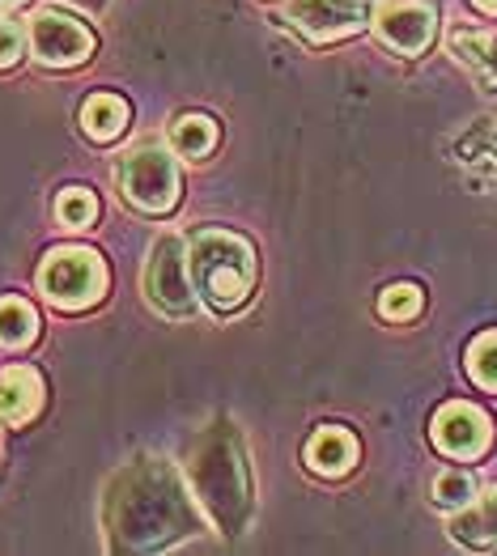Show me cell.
<instances>
[{"label":"cell","instance_id":"obj_23","mask_svg":"<svg viewBox=\"0 0 497 556\" xmlns=\"http://www.w3.org/2000/svg\"><path fill=\"white\" fill-rule=\"evenodd\" d=\"M17 4H26V0H0V9H17Z\"/></svg>","mask_w":497,"mask_h":556},{"label":"cell","instance_id":"obj_9","mask_svg":"<svg viewBox=\"0 0 497 556\" xmlns=\"http://www.w3.org/2000/svg\"><path fill=\"white\" fill-rule=\"evenodd\" d=\"M44 408V378L30 366H9L0 374V425H30Z\"/></svg>","mask_w":497,"mask_h":556},{"label":"cell","instance_id":"obj_21","mask_svg":"<svg viewBox=\"0 0 497 556\" xmlns=\"http://www.w3.org/2000/svg\"><path fill=\"white\" fill-rule=\"evenodd\" d=\"M472 4H476L485 17H497V0H472Z\"/></svg>","mask_w":497,"mask_h":556},{"label":"cell","instance_id":"obj_3","mask_svg":"<svg viewBox=\"0 0 497 556\" xmlns=\"http://www.w3.org/2000/svg\"><path fill=\"white\" fill-rule=\"evenodd\" d=\"M115 179L124 200L140 208V213H171L179 204V162H175V149L166 153L162 144H140L128 149L115 166Z\"/></svg>","mask_w":497,"mask_h":556},{"label":"cell","instance_id":"obj_11","mask_svg":"<svg viewBox=\"0 0 497 556\" xmlns=\"http://www.w3.org/2000/svg\"><path fill=\"white\" fill-rule=\"evenodd\" d=\"M451 535L459 540V544H468V548H485V553H494L497 548V489L476 493L463 510H455Z\"/></svg>","mask_w":497,"mask_h":556},{"label":"cell","instance_id":"obj_2","mask_svg":"<svg viewBox=\"0 0 497 556\" xmlns=\"http://www.w3.org/2000/svg\"><path fill=\"white\" fill-rule=\"evenodd\" d=\"M39 293L55 311H86L107 293V264L90 247H55L39 264Z\"/></svg>","mask_w":497,"mask_h":556},{"label":"cell","instance_id":"obj_5","mask_svg":"<svg viewBox=\"0 0 497 556\" xmlns=\"http://www.w3.org/2000/svg\"><path fill=\"white\" fill-rule=\"evenodd\" d=\"M30 51L47 68H77L94 51V30L69 9H39L30 17Z\"/></svg>","mask_w":497,"mask_h":556},{"label":"cell","instance_id":"obj_17","mask_svg":"<svg viewBox=\"0 0 497 556\" xmlns=\"http://www.w3.org/2000/svg\"><path fill=\"white\" fill-rule=\"evenodd\" d=\"M468 374L481 391H494L497 395V331H481L472 344H468Z\"/></svg>","mask_w":497,"mask_h":556},{"label":"cell","instance_id":"obj_16","mask_svg":"<svg viewBox=\"0 0 497 556\" xmlns=\"http://www.w3.org/2000/svg\"><path fill=\"white\" fill-rule=\"evenodd\" d=\"M55 222L64 230H90L98 222V195L86 187H64L60 200H55Z\"/></svg>","mask_w":497,"mask_h":556},{"label":"cell","instance_id":"obj_20","mask_svg":"<svg viewBox=\"0 0 497 556\" xmlns=\"http://www.w3.org/2000/svg\"><path fill=\"white\" fill-rule=\"evenodd\" d=\"M22 47H26V30L13 17H0V68H13L22 60Z\"/></svg>","mask_w":497,"mask_h":556},{"label":"cell","instance_id":"obj_18","mask_svg":"<svg viewBox=\"0 0 497 556\" xmlns=\"http://www.w3.org/2000/svg\"><path fill=\"white\" fill-rule=\"evenodd\" d=\"M472 497H476V476L472 471H455V467L438 471V480H434V506L438 510H463Z\"/></svg>","mask_w":497,"mask_h":556},{"label":"cell","instance_id":"obj_10","mask_svg":"<svg viewBox=\"0 0 497 556\" xmlns=\"http://www.w3.org/2000/svg\"><path fill=\"white\" fill-rule=\"evenodd\" d=\"M358 455H362L358 438L349 429H340V425H323V429H315V438L307 442V467L315 476H327V480L349 476L358 467Z\"/></svg>","mask_w":497,"mask_h":556},{"label":"cell","instance_id":"obj_12","mask_svg":"<svg viewBox=\"0 0 497 556\" xmlns=\"http://www.w3.org/2000/svg\"><path fill=\"white\" fill-rule=\"evenodd\" d=\"M128 124H133V111H128V102L120 93H94V98H86V106H82V132L90 140H98V144L124 137Z\"/></svg>","mask_w":497,"mask_h":556},{"label":"cell","instance_id":"obj_6","mask_svg":"<svg viewBox=\"0 0 497 556\" xmlns=\"http://www.w3.org/2000/svg\"><path fill=\"white\" fill-rule=\"evenodd\" d=\"M430 438H434V446L447 455V459H459V464H472V459H481L485 451H489V442H494V425L489 417L476 408V404H447V408H438V417L430 425Z\"/></svg>","mask_w":497,"mask_h":556},{"label":"cell","instance_id":"obj_13","mask_svg":"<svg viewBox=\"0 0 497 556\" xmlns=\"http://www.w3.org/2000/svg\"><path fill=\"white\" fill-rule=\"evenodd\" d=\"M218 144H222V128L209 115H179L171 128V149L183 162H204V157H213Z\"/></svg>","mask_w":497,"mask_h":556},{"label":"cell","instance_id":"obj_1","mask_svg":"<svg viewBox=\"0 0 497 556\" xmlns=\"http://www.w3.org/2000/svg\"><path fill=\"white\" fill-rule=\"evenodd\" d=\"M187 268L196 293L213 311H238L256 289V247L234 230H200L187 238Z\"/></svg>","mask_w":497,"mask_h":556},{"label":"cell","instance_id":"obj_4","mask_svg":"<svg viewBox=\"0 0 497 556\" xmlns=\"http://www.w3.org/2000/svg\"><path fill=\"white\" fill-rule=\"evenodd\" d=\"M145 293L153 302V311L175 315V319H191L196 315V285H191V268H187V242L179 233H162L149 251L145 264Z\"/></svg>","mask_w":497,"mask_h":556},{"label":"cell","instance_id":"obj_15","mask_svg":"<svg viewBox=\"0 0 497 556\" xmlns=\"http://www.w3.org/2000/svg\"><path fill=\"white\" fill-rule=\"evenodd\" d=\"M39 336V311L26 298H0V349H26Z\"/></svg>","mask_w":497,"mask_h":556},{"label":"cell","instance_id":"obj_8","mask_svg":"<svg viewBox=\"0 0 497 556\" xmlns=\"http://www.w3.org/2000/svg\"><path fill=\"white\" fill-rule=\"evenodd\" d=\"M374 30H378V39L392 51L421 55L425 47L434 43V35H438V13L425 0H396V4H387L374 17Z\"/></svg>","mask_w":497,"mask_h":556},{"label":"cell","instance_id":"obj_22","mask_svg":"<svg viewBox=\"0 0 497 556\" xmlns=\"http://www.w3.org/2000/svg\"><path fill=\"white\" fill-rule=\"evenodd\" d=\"M73 4H82V9H102L107 0H73Z\"/></svg>","mask_w":497,"mask_h":556},{"label":"cell","instance_id":"obj_19","mask_svg":"<svg viewBox=\"0 0 497 556\" xmlns=\"http://www.w3.org/2000/svg\"><path fill=\"white\" fill-rule=\"evenodd\" d=\"M421 306H425V293H421V285H392V289H383V298H378V315L383 319H392V324H408V319H417L421 315Z\"/></svg>","mask_w":497,"mask_h":556},{"label":"cell","instance_id":"obj_14","mask_svg":"<svg viewBox=\"0 0 497 556\" xmlns=\"http://www.w3.org/2000/svg\"><path fill=\"white\" fill-rule=\"evenodd\" d=\"M451 55L459 64H468L472 73H485V77H494L497 73V39L489 30H472V26H455L451 39Z\"/></svg>","mask_w":497,"mask_h":556},{"label":"cell","instance_id":"obj_7","mask_svg":"<svg viewBox=\"0 0 497 556\" xmlns=\"http://www.w3.org/2000/svg\"><path fill=\"white\" fill-rule=\"evenodd\" d=\"M285 17L315 43H332V39H349L365 30L370 22V4L365 0H289Z\"/></svg>","mask_w":497,"mask_h":556}]
</instances>
